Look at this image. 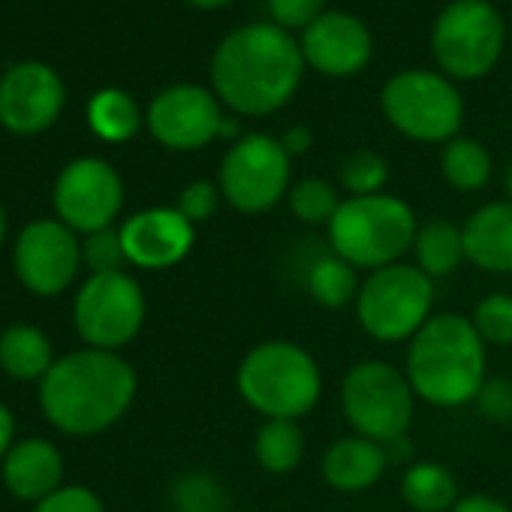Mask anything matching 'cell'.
Returning <instances> with one entry per match:
<instances>
[{
  "label": "cell",
  "mask_w": 512,
  "mask_h": 512,
  "mask_svg": "<svg viewBox=\"0 0 512 512\" xmlns=\"http://www.w3.org/2000/svg\"><path fill=\"white\" fill-rule=\"evenodd\" d=\"M380 103L389 124L419 142L452 139L464 118L461 94L446 79L422 70L398 73L389 79Z\"/></svg>",
  "instance_id": "cell-9"
},
{
  "label": "cell",
  "mask_w": 512,
  "mask_h": 512,
  "mask_svg": "<svg viewBox=\"0 0 512 512\" xmlns=\"http://www.w3.org/2000/svg\"><path fill=\"white\" fill-rule=\"evenodd\" d=\"M148 127L154 139L172 151H196L220 136L223 115L205 88L175 85L154 97L148 109Z\"/></svg>",
  "instance_id": "cell-15"
},
{
  "label": "cell",
  "mask_w": 512,
  "mask_h": 512,
  "mask_svg": "<svg viewBox=\"0 0 512 512\" xmlns=\"http://www.w3.org/2000/svg\"><path fill=\"white\" fill-rule=\"evenodd\" d=\"M434 284L419 266H386L371 272L356 296V317L365 335L380 344L413 338L434 314Z\"/></svg>",
  "instance_id": "cell-6"
},
{
  "label": "cell",
  "mask_w": 512,
  "mask_h": 512,
  "mask_svg": "<svg viewBox=\"0 0 512 512\" xmlns=\"http://www.w3.org/2000/svg\"><path fill=\"white\" fill-rule=\"evenodd\" d=\"M193 7H199V10H217V7H226V4H232V0H190Z\"/></svg>",
  "instance_id": "cell-39"
},
{
  "label": "cell",
  "mask_w": 512,
  "mask_h": 512,
  "mask_svg": "<svg viewBox=\"0 0 512 512\" xmlns=\"http://www.w3.org/2000/svg\"><path fill=\"white\" fill-rule=\"evenodd\" d=\"M389 166L380 154L374 151H353L344 163H341V184L353 193V196H374L380 193V187L386 184Z\"/></svg>",
  "instance_id": "cell-30"
},
{
  "label": "cell",
  "mask_w": 512,
  "mask_h": 512,
  "mask_svg": "<svg viewBox=\"0 0 512 512\" xmlns=\"http://www.w3.org/2000/svg\"><path fill=\"white\" fill-rule=\"evenodd\" d=\"M34 512H106V506L85 485H61L55 494L40 500Z\"/></svg>",
  "instance_id": "cell-32"
},
{
  "label": "cell",
  "mask_w": 512,
  "mask_h": 512,
  "mask_svg": "<svg viewBox=\"0 0 512 512\" xmlns=\"http://www.w3.org/2000/svg\"><path fill=\"white\" fill-rule=\"evenodd\" d=\"M136 386V371L124 356L85 347L55 359L40 380V407L58 431L94 437L130 410Z\"/></svg>",
  "instance_id": "cell-2"
},
{
  "label": "cell",
  "mask_w": 512,
  "mask_h": 512,
  "mask_svg": "<svg viewBox=\"0 0 512 512\" xmlns=\"http://www.w3.org/2000/svg\"><path fill=\"white\" fill-rule=\"evenodd\" d=\"M302 55L326 76H353L371 58V34L353 16L329 13L305 28Z\"/></svg>",
  "instance_id": "cell-17"
},
{
  "label": "cell",
  "mask_w": 512,
  "mask_h": 512,
  "mask_svg": "<svg viewBox=\"0 0 512 512\" xmlns=\"http://www.w3.org/2000/svg\"><path fill=\"white\" fill-rule=\"evenodd\" d=\"M145 293L127 272L91 275L73 302V323L79 338L94 350L118 353L145 323Z\"/></svg>",
  "instance_id": "cell-8"
},
{
  "label": "cell",
  "mask_w": 512,
  "mask_h": 512,
  "mask_svg": "<svg viewBox=\"0 0 512 512\" xmlns=\"http://www.w3.org/2000/svg\"><path fill=\"white\" fill-rule=\"evenodd\" d=\"M13 266L19 281L40 299L61 296L82 269V241L67 223L34 220L28 223L13 250Z\"/></svg>",
  "instance_id": "cell-12"
},
{
  "label": "cell",
  "mask_w": 512,
  "mask_h": 512,
  "mask_svg": "<svg viewBox=\"0 0 512 512\" xmlns=\"http://www.w3.org/2000/svg\"><path fill=\"white\" fill-rule=\"evenodd\" d=\"M127 263V253L121 244V232L118 229H100L85 235L82 241V266L91 269V275H109V272H121V266Z\"/></svg>",
  "instance_id": "cell-31"
},
{
  "label": "cell",
  "mask_w": 512,
  "mask_h": 512,
  "mask_svg": "<svg viewBox=\"0 0 512 512\" xmlns=\"http://www.w3.org/2000/svg\"><path fill=\"white\" fill-rule=\"evenodd\" d=\"M238 395L266 419H302L323 392L320 365L293 341L256 344L238 365Z\"/></svg>",
  "instance_id": "cell-4"
},
{
  "label": "cell",
  "mask_w": 512,
  "mask_h": 512,
  "mask_svg": "<svg viewBox=\"0 0 512 512\" xmlns=\"http://www.w3.org/2000/svg\"><path fill=\"white\" fill-rule=\"evenodd\" d=\"M401 497L413 512H452L458 497L455 476L437 461H419L407 467L401 479Z\"/></svg>",
  "instance_id": "cell-22"
},
{
  "label": "cell",
  "mask_w": 512,
  "mask_h": 512,
  "mask_svg": "<svg viewBox=\"0 0 512 512\" xmlns=\"http://www.w3.org/2000/svg\"><path fill=\"white\" fill-rule=\"evenodd\" d=\"M305 55L278 25H247L232 31L214 52L211 85L238 115H269L299 88Z\"/></svg>",
  "instance_id": "cell-1"
},
{
  "label": "cell",
  "mask_w": 512,
  "mask_h": 512,
  "mask_svg": "<svg viewBox=\"0 0 512 512\" xmlns=\"http://www.w3.org/2000/svg\"><path fill=\"white\" fill-rule=\"evenodd\" d=\"M55 365L52 341L43 329L16 323L0 332V371L13 380L34 383L43 380Z\"/></svg>",
  "instance_id": "cell-21"
},
{
  "label": "cell",
  "mask_w": 512,
  "mask_h": 512,
  "mask_svg": "<svg viewBox=\"0 0 512 512\" xmlns=\"http://www.w3.org/2000/svg\"><path fill=\"white\" fill-rule=\"evenodd\" d=\"M0 476H4V485L13 497L40 503L64 485V455L55 443L28 437L13 443Z\"/></svg>",
  "instance_id": "cell-18"
},
{
  "label": "cell",
  "mask_w": 512,
  "mask_h": 512,
  "mask_svg": "<svg viewBox=\"0 0 512 512\" xmlns=\"http://www.w3.org/2000/svg\"><path fill=\"white\" fill-rule=\"evenodd\" d=\"M389 464L383 443L368 437H341L323 455V476L338 491H365L380 482Z\"/></svg>",
  "instance_id": "cell-20"
},
{
  "label": "cell",
  "mask_w": 512,
  "mask_h": 512,
  "mask_svg": "<svg viewBox=\"0 0 512 512\" xmlns=\"http://www.w3.org/2000/svg\"><path fill=\"white\" fill-rule=\"evenodd\" d=\"M407 380L419 398L437 407L476 401L485 386V344L473 323L458 314L431 317L410 341Z\"/></svg>",
  "instance_id": "cell-3"
},
{
  "label": "cell",
  "mask_w": 512,
  "mask_h": 512,
  "mask_svg": "<svg viewBox=\"0 0 512 512\" xmlns=\"http://www.w3.org/2000/svg\"><path fill=\"white\" fill-rule=\"evenodd\" d=\"M290 196V208L293 214L302 220V223H332L335 211L341 208V199H338V190L323 181V178H305L299 184H293V190L287 193Z\"/></svg>",
  "instance_id": "cell-28"
},
{
  "label": "cell",
  "mask_w": 512,
  "mask_h": 512,
  "mask_svg": "<svg viewBox=\"0 0 512 512\" xmlns=\"http://www.w3.org/2000/svg\"><path fill=\"white\" fill-rule=\"evenodd\" d=\"M220 193L244 214L275 208L290 193V154L272 136H241L220 163Z\"/></svg>",
  "instance_id": "cell-10"
},
{
  "label": "cell",
  "mask_w": 512,
  "mask_h": 512,
  "mask_svg": "<svg viewBox=\"0 0 512 512\" xmlns=\"http://www.w3.org/2000/svg\"><path fill=\"white\" fill-rule=\"evenodd\" d=\"M217 202H220V190L211 181H193V184H187L181 190L175 208L196 226V223L208 220L217 211Z\"/></svg>",
  "instance_id": "cell-33"
},
{
  "label": "cell",
  "mask_w": 512,
  "mask_h": 512,
  "mask_svg": "<svg viewBox=\"0 0 512 512\" xmlns=\"http://www.w3.org/2000/svg\"><path fill=\"white\" fill-rule=\"evenodd\" d=\"M476 401L488 419H497V422L512 419V383L509 380H485Z\"/></svg>",
  "instance_id": "cell-35"
},
{
  "label": "cell",
  "mask_w": 512,
  "mask_h": 512,
  "mask_svg": "<svg viewBox=\"0 0 512 512\" xmlns=\"http://www.w3.org/2000/svg\"><path fill=\"white\" fill-rule=\"evenodd\" d=\"M359 287L362 284H359L356 269L347 260H341L338 253L320 256L308 272V290L326 308H344V305L356 302Z\"/></svg>",
  "instance_id": "cell-26"
},
{
  "label": "cell",
  "mask_w": 512,
  "mask_h": 512,
  "mask_svg": "<svg viewBox=\"0 0 512 512\" xmlns=\"http://www.w3.org/2000/svg\"><path fill=\"white\" fill-rule=\"evenodd\" d=\"M476 335L482 338V344L491 347H512V296L506 293H494L485 296L470 317Z\"/></svg>",
  "instance_id": "cell-29"
},
{
  "label": "cell",
  "mask_w": 512,
  "mask_h": 512,
  "mask_svg": "<svg viewBox=\"0 0 512 512\" xmlns=\"http://www.w3.org/2000/svg\"><path fill=\"white\" fill-rule=\"evenodd\" d=\"M58 220L73 232L91 235L109 229L124 205L121 175L100 157L73 160L55 181L52 193Z\"/></svg>",
  "instance_id": "cell-13"
},
{
  "label": "cell",
  "mask_w": 512,
  "mask_h": 512,
  "mask_svg": "<svg viewBox=\"0 0 512 512\" xmlns=\"http://www.w3.org/2000/svg\"><path fill=\"white\" fill-rule=\"evenodd\" d=\"M413 250H416V266L431 281L452 275L461 266V260H467L461 226H455L452 220H428L425 226H419Z\"/></svg>",
  "instance_id": "cell-23"
},
{
  "label": "cell",
  "mask_w": 512,
  "mask_h": 512,
  "mask_svg": "<svg viewBox=\"0 0 512 512\" xmlns=\"http://www.w3.org/2000/svg\"><path fill=\"white\" fill-rule=\"evenodd\" d=\"M452 512H509V506L485 494H470V497H461L452 506Z\"/></svg>",
  "instance_id": "cell-36"
},
{
  "label": "cell",
  "mask_w": 512,
  "mask_h": 512,
  "mask_svg": "<svg viewBox=\"0 0 512 512\" xmlns=\"http://www.w3.org/2000/svg\"><path fill=\"white\" fill-rule=\"evenodd\" d=\"M253 452L269 473H290L305 455V434L296 419H266V425L256 431Z\"/></svg>",
  "instance_id": "cell-24"
},
{
  "label": "cell",
  "mask_w": 512,
  "mask_h": 512,
  "mask_svg": "<svg viewBox=\"0 0 512 512\" xmlns=\"http://www.w3.org/2000/svg\"><path fill=\"white\" fill-rule=\"evenodd\" d=\"M431 46L449 76L479 79L503 52V22L485 0H458L437 19Z\"/></svg>",
  "instance_id": "cell-11"
},
{
  "label": "cell",
  "mask_w": 512,
  "mask_h": 512,
  "mask_svg": "<svg viewBox=\"0 0 512 512\" xmlns=\"http://www.w3.org/2000/svg\"><path fill=\"white\" fill-rule=\"evenodd\" d=\"M61 76L37 61L16 64L0 79V124L16 136L49 130L64 109Z\"/></svg>",
  "instance_id": "cell-14"
},
{
  "label": "cell",
  "mask_w": 512,
  "mask_h": 512,
  "mask_svg": "<svg viewBox=\"0 0 512 512\" xmlns=\"http://www.w3.org/2000/svg\"><path fill=\"white\" fill-rule=\"evenodd\" d=\"M281 145H284V151H287L290 157H296V154L308 151V145H311V130H308V127H293V130L284 133Z\"/></svg>",
  "instance_id": "cell-38"
},
{
  "label": "cell",
  "mask_w": 512,
  "mask_h": 512,
  "mask_svg": "<svg viewBox=\"0 0 512 512\" xmlns=\"http://www.w3.org/2000/svg\"><path fill=\"white\" fill-rule=\"evenodd\" d=\"M443 175L455 190H479L491 175V157L473 139H452L443 151Z\"/></svg>",
  "instance_id": "cell-27"
},
{
  "label": "cell",
  "mask_w": 512,
  "mask_h": 512,
  "mask_svg": "<svg viewBox=\"0 0 512 512\" xmlns=\"http://www.w3.org/2000/svg\"><path fill=\"white\" fill-rule=\"evenodd\" d=\"M7 241V211H4V205H0V244Z\"/></svg>",
  "instance_id": "cell-41"
},
{
  "label": "cell",
  "mask_w": 512,
  "mask_h": 512,
  "mask_svg": "<svg viewBox=\"0 0 512 512\" xmlns=\"http://www.w3.org/2000/svg\"><path fill=\"white\" fill-rule=\"evenodd\" d=\"M413 208L386 193L350 196L341 202L329 223L332 253L347 260L353 269H386L395 266L416 241Z\"/></svg>",
  "instance_id": "cell-5"
},
{
  "label": "cell",
  "mask_w": 512,
  "mask_h": 512,
  "mask_svg": "<svg viewBox=\"0 0 512 512\" xmlns=\"http://www.w3.org/2000/svg\"><path fill=\"white\" fill-rule=\"evenodd\" d=\"M88 124L106 142H127L130 136H136L142 118H139V109L130 94H124L118 88H106V91L94 94V100L88 106Z\"/></svg>",
  "instance_id": "cell-25"
},
{
  "label": "cell",
  "mask_w": 512,
  "mask_h": 512,
  "mask_svg": "<svg viewBox=\"0 0 512 512\" xmlns=\"http://www.w3.org/2000/svg\"><path fill=\"white\" fill-rule=\"evenodd\" d=\"M16 437V419H13V413H10V407L0 401V461L7 458V452L13 449V440Z\"/></svg>",
  "instance_id": "cell-37"
},
{
  "label": "cell",
  "mask_w": 512,
  "mask_h": 512,
  "mask_svg": "<svg viewBox=\"0 0 512 512\" xmlns=\"http://www.w3.org/2000/svg\"><path fill=\"white\" fill-rule=\"evenodd\" d=\"M503 190H506V196H509V202H512V163H509L506 172H503Z\"/></svg>",
  "instance_id": "cell-40"
},
{
  "label": "cell",
  "mask_w": 512,
  "mask_h": 512,
  "mask_svg": "<svg viewBox=\"0 0 512 512\" xmlns=\"http://www.w3.org/2000/svg\"><path fill=\"white\" fill-rule=\"evenodd\" d=\"M121 244L127 253V263L160 272L178 266L193 247L196 226L178 208H148L124 220Z\"/></svg>",
  "instance_id": "cell-16"
},
{
  "label": "cell",
  "mask_w": 512,
  "mask_h": 512,
  "mask_svg": "<svg viewBox=\"0 0 512 512\" xmlns=\"http://www.w3.org/2000/svg\"><path fill=\"white\" fill-rule=\"evenodd\" d=\"M326 0H269L278 28H311L323 16Z\"/></svg>",
  "instance_id": "cell-34"
},
{
  "label": "cell",
  "mask_w": 512,
  "mask_h": 512,
  "mask_svg": "<svg viewBox=\"0 0 512 512\" xmlns=\"http://www.w3.org/2000/svg\"><path fill=\"white\" fill-rule=\"evenodd\" d=\"M464 256L482 272L509 275L512 272V202L482 205L461 226Z\"/></svg>",
  "instance_id": "cell-19"
},
{
  "label": "cell",
  "mask_w": 512,
  "mask_h": 512,
  "mask_svg": "<svg viewBox=\"0 0 512 512\" xmlns=\"http://www.w3.org/2000/svg\"><path fill=\"white\" fill-rule=\"evenodd\" d=\"M413 398L407 374L377 359L353 365L341 386V404L356 434L383 446L404 440L416 410Z\"/></svg>",
  "instance_id": "cell-7"
}]
</instances>
